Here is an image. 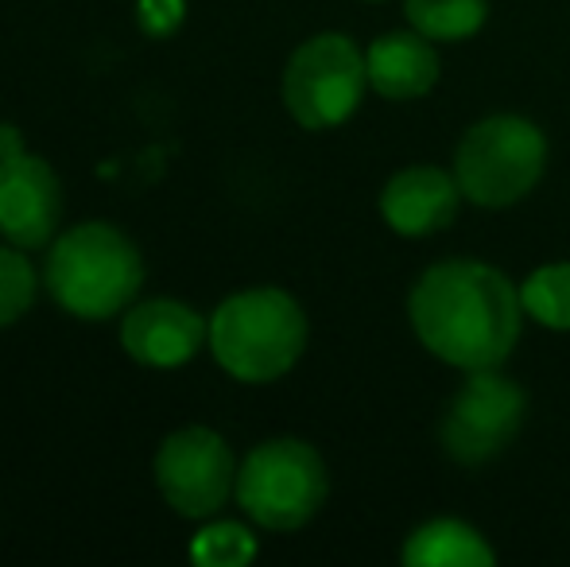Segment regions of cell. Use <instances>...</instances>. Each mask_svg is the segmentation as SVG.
I'll use <instances>...</instances> for the list:
<instances>
[{"instance_id": "6da1fadb", "label": "cell", "mask_w": 570, "mask_h": 567, "mask_svg": "<svg viewBox=\"0 0 570 567\" xmlns=\"http://www.w3.org/2000/svg\"><path fill=\"white\" fill-rule=\"evenodd\" d=\"M407 315L420 342L458 370H497L520 339V287L481 261H443L412 287Z\"/></svg>"}, {"instance_id": "7a4b0ae2", "label": "cell", "mask_w": 570, "mask_h": 567, "mask_svg": "<svg viewBox=\"0 0 570 567\" xmlns=\"http://www.w3.org/2000/svg\"><path fill=\"white\" fill-rule=\"evenodd\" d=\"M43 284L62 311L101 323L136 300L144 284V257L117 226L82 222L51 242Z\"/></svg>"}, {"instance_id": "3957f363", "label": "cell", "mask_w": 570, "mask_h": 567, "mask_svg": "<svg viewBox=\"0 0 570 567\" xmlns=\"http://www.w3.org/2000/svg\"><path fill=\"white\" fill-rule=\"evenodd\" d=\"M210 350L229 378L268 385L307 350V315L284 287H245L210 315Z\"/></svg>"}, {"instance_id": "277c9868", "label": "cell", "mask_w": 570, "mask_h": 567, "mask_svg": "<svg viewBox=\"0 0 570 567\" xmlns=\"http://www.w3.org/2000/svg\"><path fill=\"white\" fill-rule=\"evenodd\" d=\"M548 167V140L524 117H485L458 144L454 179L470 203L501 211L528 195Z\"/></svg>"}, {"instance_id": "5b68a950", "label": "cell", "mask_w": 570, "mask_h": 567, "mask_svg": "<svg viewBox=\"0 0 570 567\" xmlns=\"http://www.w3.org/2000/svg\"><path fill=\"white\" fill-rule=\"evenodd\" d=\"M237 501L272 532L303 529L326 501V467L303 439H268L237 467Z\"/></svg>"}, {"instance_id": "8992f818", "label": "cell", "mask_w": 570, "mask_h": 567, "mask_svg": "<svg viewBox=\"0 0 570 567\" xmlns=\"http://www.w3.org/2000/svg\"><path fill=\"white\" fill-rule=\"evenodd\" d=\"M368 86L365 55L350 36L323 31L295 47L284 67V106L303 129H334L350 121Z\"/></svg>"}, {"instance_id": "52a82bcc", "label": "cell", "mask_w": 570, "mask_h": 567, "mask_svg": "<svg viewBox=\"0 0 570 567\" xmlns=\"http://www.w3.org/2000/svg\"><path fill=\"white\" fill-rule=\"evenodd\" d=\"M156 486L179 517L206 521L237 493V459L214 428H179L156 451Z\"/></svg>"}, {"instance_id": "ba28073f", "label": "cell", "mask_w": 570, "mask_h": 567, "mask_svg": "<svg viewBox=\"0 0 570 567\" xmlns=\"http://www.w3.org/2000/svg\"><path fill=\"white\" fill-rule=\"evenodd\" d=\"M528 397L517 381L501 378L493 370H470L465 385L454 393L451 409L443 417V447L462 467H481L497 459L517 439L524 424Z\"/></svg>"}, {"instance_id": "9c48e42d", "label": "cell", "mask_w": 570, "mask_h": 567, "mask_svg": "<svg viewBox=\"0 0 570 567\" xmlns=\"http://www.w3.org/2000/svg\"><path fill=\"white\" fill-rule=\"evenodd\" d=\"M62 214V187L55 167L36 151L0 156V234L20 250L55 242Z\"/></svg>"}, {"instance_id": "30bf717a", "label": "cell", "mask_w": 570, "mask_h": 567, "mask_svg": "<svg viewBox=\"0 0 570 567\" xmlns=\"http://www.w3.org/2000/svg\"><path fill=\"white\" fill-rule=\"evenodd\" d=\"M206 342H210V323L179 300H144L120 319V346L148 370L187 365Z\"/></svg>"}, {"instance_id": "8fae6325", "label": "cell", "mask_w": 570, "mask_h": 567, "mask_svg": "<svg viewBox=\"0 0 570 567\" xmlns=\"http://www.w3.org/2000/svg\"><path fill=\"white\" fill-rule=\"evenodd\" d=\"M458 198L462 187L454 175H446L443 167L415 164L392 175L389 187L381 190V214L400 237H431L458 218Z\"/></svg>"}, {"instance_id": "7c38bea8", "label": "cell", "mask_w": 570, "mask_h": 567, "mask_svg": "<svg viewBox=\"0 0 570 567\" xmlns=\"http://www.w3.org/2000/svg\"><path fill=\"white\" fill-rule=\"evenodd\" d=\"M368 86L389 101H412L435 90L439 82V55L428 36L420 31H389L373 39L365 51Z\"/></svg>"}, {"instance_id": "4fadbf2b", "label": "cell", "mask_w": 570, "mask_h": 567, "mask_svg": "<svg viewBox=\"0 0 570 567\" xmlns=\"http://www.w3.org/2000/svg\"><path fill=\"white\" fill-rule=\"evenodd\" d=\"M404 564L412 567H493V548L485 545L473 525L454 521V517H439L428 521L407 537Z\"/></svg>"}, {"instance_id": "5bb4252c", "label": "cell", "mask_w": 570, "mask_h": 567, "mask_svg": "<svg viewBox=\"0 0 570 567\" xmlns=\"http://www.w3.org/2000/svg\"><path fill=\"white\" fill-rule=\"evenodd\" d=\"M407 23L435 43H462L478 36L489 16V0H404Z\"/></svg>"}, {"instance_id": "9a60e30c", "label": "cell", "mask_w": 570, "mask_h": 567, "mask_svg": "<svg viewBox=\"0 0 570 567\" xmlns=\"http://www.w3.org/2000/svg\"><path fill=\"white\" fill-rule=\"evenodd\" d=\"M524 315H532L548 331H570V265H543L520 284Z\"/></svg>"}, {"instance_id": "2e32d148", "label": "cell", "mask_w": 570, "mask_h": 567, "mask_svg": "<svg viewBox=\"0 0 570 567\" xmlns=\"http://www.w3.org/2000/svg\"><path fill=\"white\" fill-rule=\"evenodd\" d=\"M190 560L198 567H245L256 560V537L237 521H214L195 532Z\"/></svg>"}, {"instance_id": "e0dca14e", "label": "cell", "mask_w": 570, "mask_h": 567, "mask_svg": "<svg viewBox=\"0 0 570 567\" xmlns=\"http://www.w3.org/2000/svg\"><path fill=\"white\" fill-rule=\"evenodd\" d=\"M28 250L20 245H0V326H12L28 315V307L36 303V268L23 257Z\"/></svg>"}, {"instance_id": "ac0fdd59", "label": "cell", "mask_w": 570, "mask_h": 567, "mask_svg": "<svg viewBox=\"0 0 570 567\" xmlns=\"http://www.w3.org/2000/svg\"><path fill=\"white\" fill-rule=\"evenodd\" d=\"M187 16V0H136V23L144 36L167 39Z\"/></svg>"}, {"instance_id": "d6986e66", "label": "cell", "mask_w": 570, "mask_h": 567, "mask_svg": "<svg viewBox=\"0 0 570 567\" xmlns=\"http://www.w3.org/2000/svg\"><path fill=\"white\" fill-rule=\"evenodd\" d=\"M28 144H23V133L16 129V125H0V156H16V151H23Z\"/></svg>"}]
</instances>
